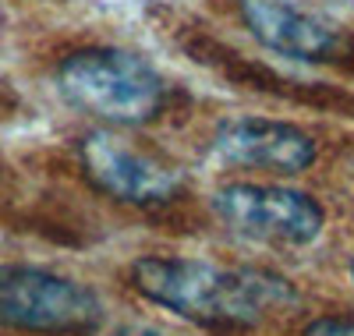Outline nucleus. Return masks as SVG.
Instances as JSON below:
<instances>
[{
	"label": "nucleus",
	"mask_w": 354,
	"mask_h": 336,
	"mask_svg": "<svg viewBox=\"0 0 354 336\" xmlns=\"http://www.w3.org/2000/svg\"><path fill=\"white\" fill-rule=\"evenodd\" d=\"M78 160L96 192L128 205H163L185 188L181 167L124 138L117 128H100L85 135L78 145Z\"/></svg>",
	"instance_id": "nucleus-5"
},
{
	"label": "nucleus",
	"mask_w": 354,
	"mask_h": 336,
	"mask_svg": "<svg viewBox=\"0 0 354 336\" xmlns=\"http://www.w3.org/2000/svg\"><path fill=\"white\" fill-rule=\"evenodd\" d=\"M57 88L68 106L96 117L106 128H142L170 100L156 64L121 46H85L57 64Z\"/></svg>",
	"instance_id": "nucleus-2"
},
{
	"label": "nucleus",
	"mask_w": 354,
	"mask_h": 336,
	"mask_svg": "<svg viewBox=\"0 0 354 336\" xmlns=\"http://www.w3.org/2000/svg\"><path fill=\"white\" fill-rule=\"evenodd\" d=\"M248 36L266 50L301 64H326L347 46L344 25L308 0H238Z\"/></svg>",
	"instance_id": "nucleus-7"
},
{
	"label": "nucleus",
	"mask_w": 354,
	"mask_h": 336,
	"mask_svg": "<svg viewBox=\"0 0 354 336\" xmlns=\"http://www.w3.org/2000/svg\"><path fill=\"white\" fill-rule=\"evenodd\" d=\"M103 322L100 294L57 269L0 265V326L32 336H85Z\"/></svg>",
	"instance_id": "nucleus-3"
},
{
	"label": "nucleus",
	"mask_w": 354,
	"mask_h": 336,
	"mask_svg": "<svg viewBox=\"0 0 354 336\" xmlns=\"http://www.w3.org/2000/svg\"><path fill=\"white\" fill-rule=\"evenodd\" d=\"M205 156L220 170L290 177L315 163L319 145L301 124H290V120L230 117L223 124H216Z\"/></svg>",
	"instance_id": "nucleus-6"
},
{
	"label": "nucleus",
	"mask_w": 354,
	"mask_h": 336,
	"mask_svg": "<svg viewBox=\"0 0 354 336\" xmlns=\"http://www.w3.org/2000/svg\"><path fill=\"white\" fill-rule=\"evenodd\" d=\"M131 287L149 304L205 329H252L298 304L280 272L223 265L209 259L142 255L131 262Z\"/></svg>",
	"instance_id": "nucleus-1"
},
{
	"label": "nucleus",
	"mask_w": 354,
	"mask_h": 336,
	"mask_svg": "<svg viewBox=\"0 0 354 336\" xmlns=\"http://www.w3.org/2000/svg\"><path fill=\"white\" fill-rule=\"evenodd\" d=\"M351 280H354V259H351Z\"/></svg>",
	"instance_id": "nucleus-10"
},
{
	"label": "nucleus",
	"mask_w": 354,
	"mask_h": 336,
	"mask_svg": "<svg viewBox=\"0 0 354 336\" xmlns=\"http://www.w3.org/2000/svg\"><path fill=\"white\" fill-rule=\"evenodd\" d=\"M117 336H174V333H163V329H153V326H128Z\"/></svg>",
	"instance_id": "nucleus-9"
},
{
	"label": "nucleus",
	"mask_w": 354,
	"mask_h": 336,
	"mask_svg": "<svg viewBox=\"0 0 354 336\" xmlns=\"http://www.w3.org/2000/svg\"><path fill=\"white\" fill-rule=\"evenodd\" d=\"M301 336H354V319L351 315H322V319H312Z\"/></svg>",
	"instance_id": "nucleus-8"
},
{
	"label": "nucleus",
	"mask_w": 354,
	"mask_h": 336,
	"mask_svg": "<svg viewBox=\"0 0 354 336\" xmlns=\"http://www.w3.org/2000/svg\"><path fill=\"white\" fill-rule=\"evenodd\" d=\"M213 216L245 241L266 248H308L326 230V209L308 192L259 180H234L213 192Z\"/></svg>",
	"instance_id": "nucleus-4"
}]
</instances>
